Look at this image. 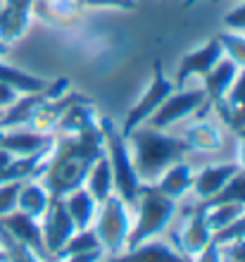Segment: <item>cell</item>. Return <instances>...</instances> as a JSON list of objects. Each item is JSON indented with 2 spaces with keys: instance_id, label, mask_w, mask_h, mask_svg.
Masks as SVG:
<instances>
[{
  "instance_id": "f6af8a7d",
  "label": "cell",
  "mask_w": 245,
  "mask_h": 262,
  "mask_svg": "<svg viewBox=\"0 0 245 262\" xmlns=\"http://www.w3.org/2000/svg\"><path fill=\"white\" fill-rule=\"evenodd\" d=\"M107 262H112V257H109V260H107Z\"/></svg>"
},
{
  "instance_id": "b9f144b4",
  "label": "cell",
  "mask_w": 245,
  "mask_h": 262,
  "mask_svg": "<svg viewBox=\"0 0 245 262\" xmlns=\"http://www.w3.org/2000/svg\"><path fill=\"white\" fill-rule=\"evenodd\" d=\"M0 262H7V253L3 250V246H0Z\"/></svg>"
},
{
  "instance_id": "8fae6325",
  "label": "cell",
  "mask_w": 245,
  "mask_h": 262,
  "mask_svg": "<svg viewBox=\"0 0 245 262\" xmlns=\"http://www.w3.org/2000/svg\"><path fill=\"white\" fill-rule=\"evenodd\" d=\"M224 57V50H221V43L217 38H210L207 43H203L197 50L188 53V55L181 57V64L176 69V79H174V89H181L184 81L188 76H205L214 64Z\"/></svg>"
},
{
  "instance_id": "9c48e42d",
  "label": "cell",
  "mask_w": 245,
  "mask_h": 262,
  "mask_svg": "<svg viewBox=\"0 0 245 262\" xmlns=\"http://www.w3.org/2000/svg\"><path fill=\"white\" fill-rule=\"evenodd\" d=\"M41 231H43L46 248H48V253L55 260V253H57L76 231L74 222H72V217H69V212H67V205H64V198H50L48 207H46V212H43Z\"/></svg>"
},
{
  "instance_id": "7402d4cb",
  "label": "cell",
  "mask_w": 245,
  "mask_h": 262,
  "mask_svg": "<svg viewBox=\"0 0 245 262\" xmlns=\"http://www.w3.org/2000/svg\"><path fill=\"white\" fill-rule=\"evenodd\" d=\"M86 181H88V188H86V191L96 198V203H105V200L112 195V191H115V179H112V167H109L107 152L96 160V165L91 167Z\"/></svg>"
},
{
  "instance_id": "ab89813d",
  "label": "cell",
  "mask_w": 245,
  "mask_h": 262,
  "mask_svg": "<svg viewBox=\"0 0 245 262\" xmlns=\"http://www.w3.org/2000/svg\"><path fill=\"white\" fill-rule=\"evenodd\" d=\"M240 162H243V172H245V134H240Z\"/></svg>"
},
{
  "instance_id": "484cf974",
  "label": "cell",
  "mask_w": 245,
  "mask_h": 262,
  "mask_svg": "<svg viewBox=\"0 0 245 262\" xmlns=\"http://www.w3.org/2000/svg\"><path fill=\"white\" fill-rule=\"evenodd\" d=\"M224 203H240V205L245 207V172L243 169H238V172L233 174L219 193H214L212 198L203 200L200 207H203V210H210V207L224 205Z\"/></svg>"
},
{
  "instance_id": "2e32d148",
  "label": "cell",
  "mask_w": 245,
  "mask_h": 262,
  "mask_svg": "<svg viewBox=\"0 0 245 262\" xmlns=\"http://www.w3.org/2000/svg\"><path fill=\"white\" fill-rule=\"evenodd\" d=\"M212 236H214V231H212L210 224H207V210L197 207V210H193L191 222H188V229L184 231V236L174 234V241L179 243V248L184 250V253L197 255L200 250L207 248V243L212 241Z\"/></svg>"
},
{
  "instance_id": "e0dca14e",
  "label": "cell",
  "mask_w": 245,
  "mask_h": 262,
  "mask_svg": "<svg viewBox=\"0 0 245 262\" xmlns=\"http://www.w3.org/2000/svg\"><path fill=\"white\" fill-rule=\"evenodd\" d=\"M238 169H240V165H236V162L207 167V169H203L200 174L193 177V186L191 188L195 191V195L200 200H207V198H212L214 193H219V191L226 186V181L231 179Z\"/></svg>"
},
{
  "instance_id": "4316f807",
  "label": "cell",
  "mask_w": 245,
  "mask_h": 262,
  "mask_svg": "<svg viewBox=\"0 0 245 262\" xmlns=\"http://www.w3.org/2000/svg\"><path fill=\"white\" fill-rule=\"evenodd\" d=\"M98 124L96 122V112L91 107V103H76L72 105L67 112H64V117L57 122L64 134H81L83 129H88V126Z\"/></svg>"
},
{
  "instance_id": "8d00e7d4",
  "label": "cell",
  "mask_w": 245,
  "mask_h": 262,
  "mask_svg": "<svg viewBox=\"0 0 245 262\" xmlns=\"http://www.w3.org/2000/svg\"><path fill=\"white\" fill-rule=\"evenodd\" d=\"M226 246V260L231 262H245V241H231Z\"/></svg>"
},
{
  "instance_id": "603a6c76",
  "label": "cell",
  "mask_w": 245,
  "mask_h": 262,
  "mask_svg": "<svg viewBox=\"0 0 245 262\" xmlns=\"http://www.w3.org/2000/svg\"><path fill=\"white\" fill-rule=\"evenodd\" d=\"M0 83L14 89L17 93H38V91H46L50 86V81H46L41 76H34L24 69L5 62H0Z\"/></svg>"
},
{
  "instance_id": "9a60e30c",
  "label": "cell",
  "mask_w": 245,
  "mask_h": 262,
  "mask_svg": "<svg viewBox=\"0 0 245 262\" xmlns=\"http://www.w3.org/2000/svg\"><path fill=\"white\" fill-rule=\"evenodd\" d=\"M219 115L236 134H245V67L238 69L231 89L224 96V103L219 107Z\"/></svg>"
},
{
  "instance_id": "ba28073f",
  "label": "cell",
  "mask_w": 245,
  "mask_h": 262,
  "mask_svg": "<svg viewBox=\"0 0 245 262\" xmlns=\"http://www.w3.org/2000/svg\"><path fill=\"white\" fill-rule=\"evenodd\" d=\"M67 89H69V81L62 76V79H57V81H50V86L46 91L27 93L24 98H17V100L10 105V110L0 115V129H14V126L27 124L29 119H31V115H34L46 100L67 93Z\"/></svg>"
},
{
  "instance_id": "30bf717a",
  "label": "cell",
  "mask_w": 245,
  "mask_h": 262,
  "mask_svg": "<svg viewBox=\"0 0 245 262\" xmlns=\"http://www.w3.org/2000/svg\"><path fill=\"white\" fill-rule=\"evenodd\" d=\"M0 227L7 229V231H10L17 241H21L24 246H29V248L34 250V253L41 257L43 262L53 260V255H50L48 248H46V241H43L41 224H38L34 217H29V214H24V212H14V210H12L10 214L0 217Z\"/></svg>"
},
{
  "instance_id": "74e56055",
  "label": "cell",
  "mask_w": 245,
  "mask_h": 262,
  "mask_svg": "<svg viewBox=\"0 0 245 262\" xmlns=\"http://www.w3.org/2000/svg\"><path fill=\"white\" fill-rule=\"evenodd\" d=\"M102 250H88V253H79V255H69L67 262H100Z\"/></svg>"
},
{
  "instance_id": "ac0fdd59",
  "label": "cell",
  "mask_w": 245,
  "mask_h": 262,
  "mask_svg": "<svg viewBox=\"0 0 245 262\" xmlns=\"http://www.w3.org/2000/svg\"><path fill=\"white\" fill-rule=\"evenodd\" d=\"M112 262H191L162 241H145L136 248L126 250L124 255H112Z\"/></svg>"
},
{
  "instance_id": "ee69618b",
  "label": "cell",
  "mask_w": 245,
  "mask_h": 262,
  "mask_svg": "<svg viewBox=\"0 0 245 262\" xmlns=\"http://www.w3.org/2000/svg\"><path fill=\"white\" fill-rule=\"evenodd\" d=\"M0 10H3V0H0Z\"/></svg>"
},
{
  "instance_id": "44dd1931",
  "label": "cell",
  "mask_w": 245,
  "mask_h": 262,
  "mask_svg": "<svg viewBox=\"0 0 245 262\" xmlns=\"http://www.w3.org/2000/svg\"><path fill=\"white\" fill-rule=\"evenodd\" d=\"M64 205H67V212H69V217H72V222H74L76 231L91 227V222L96 217L98 203L86 188L72 191V193H69V200H64Z\"/></svg>"
},
{
  "instance_id": "1f68e13d",
  "label": "cell",
  "mask_w": 245,
  "mask_h": 262,
  "mask_svg": "<svg viewBox=\"0 0 245 262\" xmlns=\"http://www.w3.org/2000/svg\"><path fill=\"white\" fill-rule=\"evenodd\" d=\"M212 241L219 243V246H224V243H231V241H245V212L240 214L236 222H231L229 227H224V229H219V231H214Z\"/></svg>"
},
{
  "instance_id": "5bb4252c",
  "label": "cell",
  "mask_w": 245,
  "mask_h": 262,
  "mask_svg": "<svg viewBox=\"0 0 245 262\" xmlns=\"http://www.w3.org/2000/svg\"><path fill=\"white\" fill-rule=\"evenodd\" d=\"M36 0H3V10H0V41L7 46L17 38L27 34L29 19H31V10H34Z\"/></svg>"
},
{
  "instance_id": "6da1fadb",
  "label": "cell",
  "mask_w": 245,
  "mask_h": 262,
  "mask_svg": "<svg viewBox=\"0 0 245 262\" xmlns=\"http://www.w3.org/2000/svg\"><path fill=\"white\" fill-rule=\"evenodd\" d=\"M105 155V138L98 124L83 129L81 134H69L50 152L48 165L43 167V188L50 198H64L86 184L91 167Z\"/></svg>"
},
{
  "instance_id": "7bdbcfd3",
  "label": "cell",
  "mask_w": 245,
  "mask_h": 262,
  "mask_svg": "<svg viewBox=\"0 0 245 262\" xmlns=\"http://www.w3.org/2000/svg\"><path fill=\"white\" fill-rule=\"evenodd\" d=\"M195 3H197V0H184V7H193Z\"/></svg>"
},
{
  "instance_id": "836d02e7",
  "label": "cell",
  "mask_w": 245,
  "mask_h": 262,
  "mask_svg": "<svg viewBox=\"0 0 245 262\" xmlns=\"http://www.w3.org/2000/svg\"><path fill=\"white\" fill-rule=\"evenodd\" d=\"M83 7H117V10H136V0H81Z\"/></svg>"
},
{
  "instance_id": "60d3db41",
  "label": "cell",
  "mask_w": 245,
  "mask_h": 262,
  "mask_svg": "<svg viewBox=\"0 0 245 262\" xmlns=\"http://www.w3.org/2000/svg\"><path fill=\"white\" fill-rule=\"evenodd\" d=\"M7 50H10V46H7L5 41H0V57H3V55H7Z\"/></svg>"
},
{
  "instance_id": "e575fe53",
  "label": "cell",
  "mask_w": 245,
  "mask_h": 262,
  "mask_svg": "<svg viewBox=\"0 0 245 262\" xmlns=\"http://www.w3.org/2000/svg\"><path fill=\"white\" fill-rule=\"evenodd\" d=\"M224 24L229 29H233V31H245V3L226 14V17H224Z\"/></svg>"
},
{
  "instance_id": "f1b7e54d",
  "label": "cell",
  "mask_w": 245,
  "mask_h": 262,
  "mask_svg": "<svg viewBox=\"0 0 245 262\" xmlns=\"http://www.w3.org/2000/svg\"><path fill=\"white\" fill-rule=\"evenodd\" d=\"M0 246H3V250L7 253V262H43L29 246L17 241V238L3 227H0Z\"/></svg>"
},
{
  "instance_id": "ffe728a7",
  "label": "cell",
  "mask_w": 245,
  "mask_h": 262,
  "mask_svg": "<svg viewBox=\"0 0 245 262\" xmlns=\"http://www.w3.org/2000/svg\"><path fill=\"white\" fill-rule=\"evenodd\" d=\"M193 186V172L191 167L186 165V162H174V165L167 169V172L157 179V191L164 195H169V198H181V195L186 193V191H191Z\"/></svg>"
},
{
  "instance_id": "52a82bcc",
  "label": "cell",
  "mask_w": 245,
  "mask_h": 262,
  "mask_svg": "<svg viewBox=\"0 0 245 262\" xmlns=\"http://www.w3.org/2000/svg\"><path fill=\"white\" fill-rule=\"evenodd\" d=\"M207 103V93L205 89H195V91H179L171 93L152 115H150V126L152 129L164 131L167 126H171L179 119L188 117L193 112H197L200 107H205Z\"/></svg>"
},
{
  "instance_id": "d6986e66",
  "label": "cell",
  "mask_w": 245,
  "mask_h": 262,
  "mask_svg": "<svg viewBox=\"0 0 245 262\" xmlns=\"http://www.w3.org/2000/svg\"><path fill=\"white\" fill-rule=\"evenodd\" d=\"M81 7V0H36L31 12L53 24H72L79 17Z\"/></svg>"
},
{
  "instance_id": "4dcf8cb0",
  "label": "cell",
  "mask_w": 245,
  "mask_h": 262,
  "mask_svg": "<svg viewBox=\"0 0 245 262\" xmlns=\"http://www.w3.org/2000/svg\"><path fill=\"white\" fill-rule=\"evenodd\" d=\"M217 41L221 43V50H224L231 62L238 64V69L245 67V36L236 34V31H224V34L217 36Z\"/></svg>"
},
{
  "instance_id": "3957f363",
  "label": "cell",
  "mask_w": 245,
  "mask_h": 262,
  "mask_svg": "<svg viewBox=\"0 0 245 262\" xmlns=\"http://www.w3.org/2000/svg\"><path fill=\"white\" fill-rule=\"evenodd\" d=\"M138 195H141V210H138L136 227L126 236V250L150 241V238L160 234L171 222V217L176 214V200L160 193L152 184L138 188Z\"/></svg>"
},
{
  "instance_id": "cb8c5ba5",
  "label": "cell",
  "mask_w": 245,
  "mask_h": 262,
  "mask_svg": "<svg viewBox=\"0 0 245 262\" xmlns=\"http://www.w3.org/2000/svg\"><path fill=\"white\" fill-rule=\"evenodd\" d=\"M48 203H50V195L43 186H38V184H21L19 195H17V207H19V212L38 220V217H43Z\"/></svg>"
},
{
  "instance_id": "7a4b0ae2",
  "label": "cell",
  "mask_w": 245,
  "mask_h": 262,
  "mask_svg": "<svg viewBox=\"0 0 245 262\" xmlns=\"http://www.w3.org/2000/svg\"><path fill=\"white\" fill-rule=\"evenodd\" d=\"M133 138V167L141 181H157L174 162L191 150L184 138H174L152 126H136L129 134Z\"/></svg>"
},
{
  "instance_id": "bcb514c9",
  "label": "cell",
  "mask_w": 245,
  "mask_h": 262,
  "mask_svg": "<svg viewBox=\"0 0 245 262\" xmlns=\"http://www.w3.org/2000/svg\"><path fill=\"white\" fill-rule=\"evenodd\" d=\"M226 262H231V260H226Z\"/></svg>"
},
{
  "instance_id": "7c38bea8",
  "label": "cell",
  "mask_w": 245,
  "mask_h": 262,
  "mask_svg": "<svg viewBox=\"0 0 245 262\" xmlns=\"http://www.w3.org/2000/svg\"><path fill=\"white\" fill-rule=\"evenodd\" d=\"M236 74H238V64L231 62L229 57H221V60L205 74V93H207V103H205V107L197 110L200 117H205V115L210 112L212 105H217V110L221 107L224 96L229 93V89H231Z\"/></svg>"
},
{
  "instance_id": "277c9868",
  "label": "cell",
  "mask_w": 245,
  "mask_h": 262,
  "mask_svg": "<svg viewBox=\"0 0 245 262\" xmlns=\"http://www.w3.org/2000/svg\"><path fill=\"white\" fill-rule=\"evenodd\" d=\"M102 131V138L107 143V160L109 167H112V179H115V188L117 195L124 200V203H136L138 200V188H141V179L136 174V167H133V158L126 150V143H124V136L117 131L115 122L109 117H102L98 122Z\"/></svg>"
},
{
  "instance_id": "d6a6232c",
  "label": "cell",
  "mask_w": 245,
  "mask_h": 262,
  "mask_svg": "<svg viewBox=\"0 0 245 262\" xmlns=\"http://www.w3.org/2000/svg\"><path fill=\"white\" fill-rule=\"evenodd\" d=\"M21 184L24 181H10V184L0 186V217L10 214L17 207V195H19Z\"/></svg>"
},
{
  "instance_id": "8992f818",
  "label": "cell",
  "mask_w": 245,
  "mask_h": 262,
  "mask_svg": "<svg viewBox=\"0 0 245 262\" xmlns=\"http://www.w3.org/2000/svg\"><path fill=\"white\" fill-rule=\"evenodd\" d=\"M174 93V81H169L164 76V69H162V62L155 60L152 64V81H150V89L141 100H138L129 112H126V119H124V126H122V136L126 138L131 131L141 126L145 119H150V115L160 107V105L167 100V98Z\"/></svg>"
},
{
  "instance_id": "f546056e",
  "label": "cell",
  "mask_w": 245,
  "mask_h": 262,
  "mask_svg": "<svg viewBox=\"0 0 245 262\" xmlns=\"http://www.w3.org/2000/svg\"><path fill=\"white\" fill-rule=\"evenodd\" d=\"M243 212H245V207L240 203H224V205L210 207L207 210V224H210L212 231H219V229L229 227L231 222H236Z\"/></svg>"
},
{
  "instance_id": "d590c367",
  "label": "cell",
  "mask_w": 245,
  "mask_h": 262,
  "mask_svg": "<svg viewBox=\"0 0 245 262\" xmlns=\"http://www.w3.org/2000/svg\"><path fill=\"white\" fill-rule=\"evenodd\" d=\"M219 248H221L219 243L210 241V243H207V248L197 253V260L195 262H221V250H219Z\"/></svg>"
},
{
  "instance_id": "f35d334b",
  "label": "cell",
  "mask_w": 245,
  "mask_h": 262,
  "mask_svg": "<svg viewBox=\"0 0 245 262\" xmlns=\"http://www.w3.org/2000/svg\"><path fill=\"white\" fill-rule=\"evenodd\" d=\"M14 100H17V91L5 86V83H0V107H10Z\"/></svg>"
},
{
  "instance_id": "d4e9b609",
  "label": "cell",
  "mask_w": 245,
  "mask_h": 262,
  "mask_svg": "<svg viewBox=\"0 0 245 262\" xmlns=\"http://www.w3.org/2000/svg\"><path fill=\"white\" fill-rule=\"evenodd\" d=\"M184 141L191 145V150H219L221 148V134H219L217 124L203 122V119L186 131Z\"/></svg>"
},
{
  "instance_id": "4fadbf2b",
  "label": "cell",
  "mask_w": 245,
  "mask_h": 262,
  "mask_svg": "<svg viewBox=\"0 0 245 262\" xmlns=\"http://www.w3.org/2000/svg\"><path fill=\"white\" fill-rule=\"evenodd\" d=\"M76 103H91V98L81 96V93H62L57 98H50L31 115V119L27 122L29 129L38 131V134H50V129L57 126V122L64 117V112Z\"/></svg>"
},
{
  "instance_id": "5b68a950",
  "label": "cell",
  "mask_w": 245,
  "mask_h": 262,
  "mask_svg": "<svg viewBox=\"0 0 245 262\" xmlns=\"http://www.w3.org/2000/svg\"><path fill=\"white\" fill-rule=\"evenodd\" d=\"M100 212H98V227L96 234L100 238L102 248L109 255H119L122 248L126 246V236H129L131 222L124 207V200L119 195H109L105 203H100Z\"/></svg>"
},
{
  "instance_id": "83f0119b",
  "label": "cell",
  "mask_w": 245,
  "mask_h": 262,
  "mask_svg": "<svg viewBox=\"0 0 245 262\" xmlns=\"http://www.w3.org/2000/svg\"><path fill=\"white\" fill-rule=\"evenodd\" d=\"M88 250H102V243L96 231L81 229V231H74V236L55 253V260H67L69 255H79V253H88Z\"/></svg>"
}]
</instances>
